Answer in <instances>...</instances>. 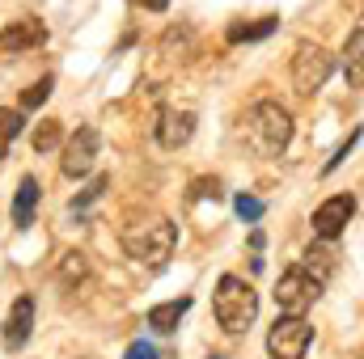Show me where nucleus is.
<instances>
[{"instance_id": "nucleus-14", "label": "nucleus", "mask_w": 364, "mask_h": 359, "mask_svg": "<svg viewBox=\"0 0 364 359\" xmlns=\"http://www.w3.org/2000/svg\"><path fill=\"white\" fill-rule=\"evenodd\" d=\"M275 26H279V17H259V21H233L229 30H225V38L237 47V43H259V38H267L275 34Z\"/></svg>"}, {"instance_id": "nucleus-7", "label": "nucleus", "mask_w": 364, "mask_h": 359, "mask_svg": "<svg viewBox=\"0 0 364 359\" xmlns=\"http://www.w3.org/2000/svg\"><path fill=\"white\" fill-rule=\"evenodd\" d=\"M97 148H102L97 127H77L73 140L64 144V161H60L64 178H85V174L93 170V161H97Z\"/></svg>"}, {"instance_id": "nucleus-11", "label": "nucleus", "mask_w": 364, "mask_h": 359, "mask_svg": "<svg viewBox=\"0 0 364 359\" xmlns=\"http://www.w3.org/2000/svg\"><path fill=\"white\" fill-rule=\"evenodd\" d=\"M47 43V26L38 17H21V21H9L0 30V51L17 55V51H30V47H43Z\"/></svg>"}, {"instance_id": "nucleus-2", "label": "nucleus", "mask_w": 364, "mask_h": 359, "mask_svg": "<svg viewBox=\"0 0 364 359\" xmlns=\"http://www.w3.org/2000/svg\"><path fill=\"white\" fill-rule=\"evenodd\" d=\"M212 313H216V321L229 334H242L259 317V292L242 275H220L216 279V292H212Z\"/></svg>"}, {"instance_id": "nucleus-6", "label": "nucleus", "mask_w": 364, "mask_h": 359, "mask_svg": "<svg viewBox=\"0 0 364 359\" xmlns=\"http://www.w3.org/2000/svg\"><path fill=\"white\" fill-rule=\"evenodd\" d=\"M331 55L318 47V43H301L296 47V55H292V89L296 93H318L326 85V77H331Z\"/></svg>"}, {"instance_id": "nucleus-16", "label": "nucleus", "mask_w": 364, "mask_h": 359, "mask_svg": "<svg viewBox=\"0 0 364 359\" xmlns=\"http://www.w3.org/2000/svg\"><path fill=\"white\" fill-rule=\"evenodd\" d=\"M60 140H64V123H60V118H43V123L34 127V136H30L34 153H51V148H60Z\"/></svg>"}, {"instance_id": "nucleus-10", "label": "nucleus", "mask_w": 364, "mask_h": 359, "mask_svg": "<svg viewBox=\"0 0 364 359\" xmlns=\"http://www.w3.org/2000/svg\"><path fill=\"white\" fill-rule=\"evenodd\" d=\"M0 334H4V347H9V351H21V347L30 343V334H34V296H17V300H13V309H9Z\"/></svg>"}, {"instance_id": "nucleus-9", "label": "nucleus", "mask_w": 364, "mask_h": 359, "mask_svg": "<svg viewBox=\"0 0 364 359\" xmlns=\"http://www.w3.org/2000/svg\"><path fill=\"white\" fill-rule=\"evenodd\" d=\"M153 131H157V144L174 153L182 144H191V136H195V110H161Z\"/></svg>"}, {"instance_id": "nucleus-26", "label": "nucleus", "mask_w": 364, "mask_h": 359, "mask_svg": "<svg viewBox=\"0 0 364 359\" xmlns=\"http://www.w3.org/2000/svg\"><path fill=\"white\" fill-rule=\"evenodd\" d=\"M4 153H9V144H4V140H0V157H4Z\"/></svg>"}, {"instance_id": "nucleus-3", "label": "nucleus", "mask_w": 364, "mask_h": 359, "mask_svg": "<svg viewBox=\"0 0 364 359\" xmlns=\"http://www.w3.org/2000/svg\"><path fill=\"white\" fill-rule=\"evenodd\" d=\"M246 136L250 144L263 153V157H275L288 148L292 140V114L279 106V101H255L250 114H246Z\"/></svg>"}, {"instance_id": "nucleus-1", "label": "nucleus", "mask_w": 364, "mask_h": 359, "mask_svg": "<svg viewBox=\"0 0 364 359\" xmlns=\"http://www.w3.org/2000/svg\"><path fill=\"white\" fill-rule=\"evenodd\" d=\"M174 245H178V228H174V220H166V216H149V220L123 228V250H127V258H136V263H144V267H161V263L174 254Z\"/></svg>"}, {"instance_id": "nucleus-19", "label": "nucleus", "mask_w": 364, "mask_h": 359, "mask_svg": "<svg viewBox=\"0 0 364 359\" xmlns=\"http://www.w3.org/2000/svg\"><path fill=\"white\" fill-rule=\"evenodd\" d=\"M21 127H26V114L21 110H0V140L4 144H13L21 136Z\"/></svg>"}, {"instance_id": "nucleus-13", "label": "nucleus", "mask_w": 364, "mask_h": 359, "mask_svg": "<svg viewBox=\"0 0 364 359\" xmlns=\"http://www.w3.org/2000/svg\"><path fill=\"white\" fill-rule=\"evenodd\" d=\"M186 309H191V296H182V300H166V304H153L144 321H149L157 334H170V330H178V321H182Z\"/></svg>"}, {"instance_id": "nucleus-4", "label": "nucleus", "mask_w": 364, "mask_h": 359, "mask_svg": "<svg viewBox=\"0 0 364 359\" xmlns=\"http://www.w3.org/2000/svg\"><path fill=\"white\" fill-rule=\"evenodd\" d=\"M318 296H322V283L301 267L284 270L279 283H275V304H279V313H288V317H305Z\"/></svg>"}, {"instance_id": "nucleus-20", "label": "nucleus", "mask_w": 364, "mask_h": 359, "mask_svg": "<svg viewBox=\"0 0 364 359\" xmlns=\"http://www.w3.org/2000/svg\"><path fill=\"white\" fill-rule=\"evenodd\" d=\"M233 211H237L246 224H255V220L263 216V203H259L255 194H237V199H233Z\"/></svg>"}, {"instance_id": "nucleus-24", "label": "nucleus", "mask_w": 364, "mask_h": 359, "mask_svg": "<svg viewBox=\"0 0 364 359\" xmlns=\"http://www.w3.org/2000/svg\"><path fill=\"white\" fill-rule=\"evenodd\" d=\"M85 275V254H64V279H81Z\"/></svg>"}, {"instance_id": "nucleus-25", "label": "nucleus", "mask_w": 364, "mask_h": 359, "mask_svg": "<svg viewBox=\"0 0 364 359\" xmlns=\"http://www.w3.org/2000/svg\"><path fill=\"white\" fill-rule=\"evenodd\" d=\"M203 194H212V199H216V194H220V182H216V178H212V182L199 178V182H195V190H191V199H203Z\"/></svg>"}, {"instance_id": "nucleus-18", "label": "nucleus", "mask_w": 364, "mask_h": 359, "mask_svg": "<svg viewBox=\"0 0 364 359\" xmlns=\"http://www.w3.org/2000/svg\"><path fill=\"white\" fill-rule=\"evenodd\" d=\"M51 89H55V77H43L38 85H30V89L21 93V110H34V106H43V101L51 97Z\"/></svg>"}, {"instance_id": "nucleus-22", "label": "nucleus", "mask_w": 364, "mask_h": 359, "mask_svg": "<svg viewBox=\"0 0 364 359\" xmlns=\"http://www.w3.org/2000/svg\"><path fill=\"white\" fill-rule=\"evenodd\" d=\"M356 144H360V131H352V136H348V144H343V148H339V153H335V157L326 161V170H322V174H331V170H339V165L348 161V153H352Z\"/></svg>"}, {"instance_id": "nucleus-21", "label": "nucleus", "mask_w": 364, "mask_h": 359, "mask_svg": "<svg viewBox=\"0 0 364 359\" xmlns=\"http://www.w3.org/2000/svg\"><path fill=\"white\" fill-rule=\"evenodd\" d=\"M106 186H110V178H106V174H97V178H93L90 186H85V190H81V199H77V203H73V211H85V207H90L93 199H97V194H102V190H106Z\"/></svg>"}, {"instance_id": "nucleus-23", "label": "nucleus", "mask_w": 364, "mask_h": 359, "mask_svg": "<svg viewBox=\"0 0 364 359\" xmlns=\"http://www.w3.org/2000/svg\"><path fill=\"white\" fill-rule=\"evenodd\" d=\"M123 359H161V355H157V347H153L149 338H136V343L127 347V355H123Z\"/></svg>"}, {"instance_id": "nucleus-15", "label": "nucleus", "mask_w": 364, "mask_h": 359, "mask_svg": "<svg viewBox=\"0 0 364 359\" xmlns=\"http://www.w3.org/2000/svg\"><path fill=\"white\" fill-rule=\"evenodd\" d=\"M335 267H339V254L331 250V241H322V245H309V250H305V263H301V270H309L318 283H326V275H331Z\"/></svg>"}, {"instance_id": "nucleus-12", "label": "nucleus", "mask_w": 364, "mask_h": 359, "mask_svg": "<svg viewBox=\"0 0 364 359\" xmlns=\"http://www.w3.org/2000/svg\"><path fill=\"white\" fill-rule=\"evenodd\" d=\"M38 194H43V190H38V178L26 174V178L17 182V194H13V224H17V228H30V224H34Z\"/></svg>"}, {"instance_id": "nucleus-8", "label": "nucleus", "mask_w": 364, "mask_h": 359, "mask_svg": "<svg viewBox=\"0 0 364 359\" xmlns=\"http://www.w3.org/2000/svg\"><path fill=\"white\" fill-rule=\"evenodd\" d=\"M352 216H356V199L352 194H335V199H326L318 211H314V237H322V241H335V237H343V228L352 224Z\"/></svg>"}, {"instance_id": "nucleus-5", "label": "nucleus", "mask_w": 364, "mask_h": 359, "mask_svg": "<svg viewBox=\"0 0 364 359\" xmlns=\"http://www.w3.org/2000/svg\"><path fill=\"white\" fill-rule=\"evenodd\" d=\"M309 343H314V326L305 321V317H275L272 334H267V351L272 359H305L309 351Z\"/></svg>"}, {"instance_id": "nucleus-17", "label": "nucleus", "mask_w": 364, "mask_h": 359, "mask_svg": "<svg viewBox=\"0 0 364 359\" xmlns=\"http://www.w3.org/2000/svg\"><path fill=\"white\" fill-rule=\"evenodd\" d=\"M360 51H364V30H352V38H348V72H352V89H360V85H364Z\"/></svg>"}]
</instances>
